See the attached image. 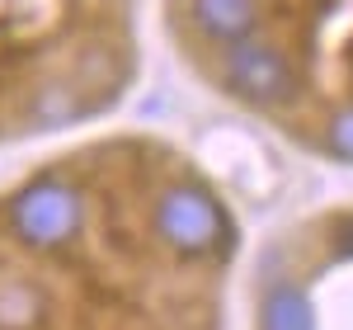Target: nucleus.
Listing matches in <instances>:
<instances>
[{"instance_id":"obj_1","label":"nucleus","mask_w":353,"mask_h":330,"mask_svg":"<svg viewBox=\"0 0 353 330\" xmlns=\"http://www.w3.org/2000/svg\"><path fill=\"white\" fill-rule=\"evenodd\" d=\"M109 5L123 0H0V128L57 133L118 95L128 52L94 24Z\"/></svg>"},{"instance_id":"obj_2","label":"nucleus","mask_w":353,"mask_h":330,"mask_svg":"<svg viewBox=\"0 0 353 330\" xmlns=\"http://www.w3.org/2000/svg\"><path fill=\"white\" fill-rule=\"evenodd\" d=\"M259 330H316V302L297 278H273L259 298Z\"/></svg>"}]
</instances>
